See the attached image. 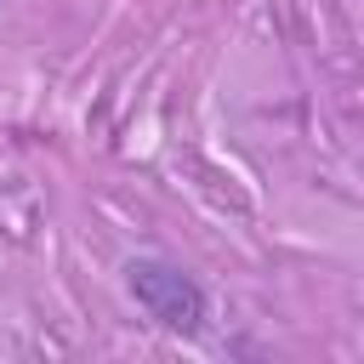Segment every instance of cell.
Here are the masks:
<instances>
[{"label":"cell","mask_w":364,"mask_h":364,"mask_svg":"<svg viewBox=\"0 0 364 364\" xmlns=\"http://www.w3.org/2000/svg\"><path fill=\"white\" fill-rule=\"evenodd\" d=\"M125 290H131V301L159 324V330H171V336H205V324H210V290L182 267V262H171V256H131L125 262Z\"/></svg>","instance_id":"6da1fadb"}]
</instances>
